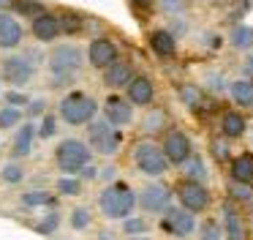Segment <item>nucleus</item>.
<instances>
[{"label":"nucleus","instance_id":"nucleus-16","mask_svg":"<svg viewBox=\"0 0 253 240\" xmlns=\"http://www.w3.org/2000/svg\"><path fill=\"white\" fill-rule=\"evenodd\" d=\"M30 33H33V38L36 41H41V44H49V41H55V38H60V19H57L55 14H49V11H44V14H39V16H33L30 19Z\"/></svg>","mask_w":253,"mask_h":240},{"label":"nucleus","instance_id":"nucleus-13","mask_svg":"<svg viewBox=\"0 0 253 240\" xmlns=\"http://www.w3.org/2000/svg\"><path fill=\"white\" fill-rule=\"evenodd\" d=\"M87 63L93 65L95 71H106L115 60H120L117 58V44L112 41L109 36H98V38H93V41L87 44Z\"/></svg>","mask_w":253,"mask_h":240},{"label":"nucleus","instance_id":"nucleus-22","mask_svg":"<svg viewBox=\"0 0 253 240\" xmlns=\"http://www.w3.org/2000/svg\"><path fill=\"white\" fill-rule=\"evenodd\" d=\"M33 139H36V125L33 123H22V128L17 131V136H14V142H11V156L14 158L30 156V150H33Z\"/></svg>","mask_w":253,"mask_h":240},{"label":"nucleus","instance_id":"nucleus-40","mask_svg":"<svg viewBox=\"0 0 253 240\" xmlns=\"http://www.w3.org/2000/svg\"><path fill=\"white\" fill-rule=\"evenodd\" d=\"M57 229H60V213H46L44 218L39 221V227H36V232H41V235H55Z\"/></svg>","mask_w":253,"mask_h":240},{"label":"nucleus","instance_id":"nucleus-41","mask_svg":"<svg viewBox=\"0 0 253 240\" xmlns=\"http://www.w3.org/2000/svg\"><path fill=\"white\" fill-rule=\"evenodd\" d=\"M229 194H231V199H237V202H253V188L248 183H234V180H231Z\"/></svg>","mask_w":253,"mask_h":240},{"label":"nucleus","instance_id":"nucleus-45","mask_svg":"<svg viewBox=\"0 0 253 240\" xmlns=\"http://www.w3.org/2000/svg\"><path fill=\"white\" fill-rule=\"evenodd\" d=\"M229 139H215L212 142V156L218 158V161H229V145H226Z\"/></svg>","mask_w":253,"mask_h":240},{"label":"nucleus","instance_id":"nucleus-7","mask_svg":"<svg viewBox=\"0 0 253 240\" xmlns=\"http://www.w3.org/2000/svg\"><path fill=\"white\" fill-rule=\"evenodd\" d=\"M133 164H136V169L142 175H147V178H161V175H166V169H169V161H166L164 150L150 139H142L133 147Z\"/></svg>","mask_w":253,"mask_h":240},{"label":"nucleus","instance_id":"nucleus-21","mask_svg":"<svg viewBox=\"0 0 253 240\" xmlns=\"http://www.w3.org/2000/svg\"><path fill=\"white\" fill-rule=\"evenodd\" d=\"M231 180L234 183H253V153H240V156L231 158Z\"/></svg>","mask_w":253,"mask_h":240},{"label":"nucleus","instance_id":"nucleus-4","mask_svg":"<svg viewBox=\"0 0 253 240\" xmlns=\"http://www.w3.org/2000/svg\"><path fill=\"white\" fill-rule=\"evenodd\" d=\"M90 161H93V150L82 139L68 136V139H63L55 147V164L63 175H79V169L87 167Z\"/></svg>","mask_w":253,"mask_h":240},{"label":"nucleus","instance_id":"nucleus-52","mask_svg":"<svg viewBox=\"0 0 253 240\" xmlns=\"http://www.w3.org/2000/svg\"><path fill=\"white\" fill-rule=\"evenodd\" d=\"M11 5V0H0V8H8Z\"/></svg>","mask_w":253,"mask_h":240},{"label":"nucleus","instance_id":"nucleus-25","mask_svg":"<svg viewBox=\"0 0 253 240\" xmlns=\"http://www.w3.org/2000/svg\"><path fill=\"white\" fill-rule=\"evenodd\" d=\"M57 19H60V30L66 33V36H77V33H82L84 25H87V19H84L79 11H71V8H66Z\"/></svg>","mask_w":253,"mask_h":240},{"label":"nucleus","instance_id":"nucleus-49","mask_svg":"<svg viewBox=\"0 0 253 240\" xmlns=\"http://www.w3.org/2000/svg\"><path fill=\"white\" fill-rule=\"evenodd\" d=\"M242 74H245V79L253 82V52H248L245 63H242Z\"/></svg>","mask_w":253,"mask_h":240},{"label":"nucleus","instance_id":"nucleus-20","mask_svg":"<svg viewBox=\"0 0 253 240\" xmlns=\"http://www.w3.org/2000/svg\"><path fill=\"white\" fill-rule=\"evenodd\" d=\"M226 93H229V98L237 104L240 109H251L253 107V82L251 79H234L229 82V87H226Z\"/></svg>","mask_w":253,"mask_h":240},{"label":"nucleus","instance_id":"nucleus-12","mask_svg":"<svg viewBox=\"0 0 253 240\" xmlns=\"http://www.w3.org/2000/svg\"><path fill=\"white\" fill-rule=\"evenodd\" d=\"M101 118L115 128H126L133 123V104L126 96H106V101L101 104Z\"/></svg>","mask_w":253,"mask_h":240},{"label":"nucleus","instance_id":"nucleus-2","mask_svg":"<svg viewBox=\"0 0 253 240\" xmlns=\"http://www.w3.org/2000/svg\"><path fill=\"white\" fill-rule=\"evenodd\" d=\"M98 112H101V104L87 90H71L57 101V118L66 125H74V128L93 123L98 118Z\"/></svg>","mask_w":253,"mask_h":240},{"label":"nucleus","instance_id":"nucleus-50","mask_svg":"<svg viewBox=\"0 0 253 240\" xmlns=\"http://www.w3.org/2000/svg\"><path fill=\"white\" fill-rule=\"evenodd\" d=\"M139 11H153L155 8V0H131Z\"/></svg>","mask_w":253,"mask_h":240},{"label":"nucleus","instance_id":"nucleus-14","mask_svg":"<svg viewBox=\"0 0 253 240\" xmlns=\"http://www.w3.org/2000/svg\"><path fill=\"white\" fill-rule=\"evenodd\" d=\"M126 98L133 107H150L155 101V82L144 74H133V79L126 85Z\"/></svg>","mask_w":253,"mask_h":240},{"label":"nucleus","instance_id":"nucleus-36","mask_svg":"<svg viewBox=\"0 0 253 240\" xmlns=\"http://www.w3.org/2000/svg\"><path fill=\"white\" fill-rule=\"evenodd\" d=\"M123 232H126L128 238H139V235L147 232V221L139 218V216H128V218H123Z\"/></svg>","mask_w":253,"mask_h":240},{"label":"nucleus","instance_id":"nucleus-48","mask_svg":"<svg viewBox=\"0 0 253 240\" xmlns=\"http://www.w3.org/2000/svg\"><path fill=\"white\" fill-rule=\"evenodd\" d=\"M79 175H82L79 180H95V178H98V169H95L93 164H87V167H82V169H79Z\"/></svg>","mask_w":253,"mask_h":240},{"label":"nucleus","instance_id":"nucleus-10","mask_svg":"<svg viewBox=\"0 0 253 240\" xmlns=\"http://www.w3.org/2000/svg\"><path fill=\"white\" fill-rule=\"evenodd\" d=\"M136 205L142 207L144 213H164L166 207L171 205V188L166 183H147L142 191L136 194Z\"/></svg>","mask_w":253,"mask_h":240},{"label":"nucleus","instance_id":"nucleus-15","mask_svg":"<svg viewBox=\"0 0 253 240\" xmlns=\"http://www.w3.org/2000/svg\"><path fill=\"white\" fill-rule=\"evenodd\" d=\"M22 38H25L22 22H19L14 14L0 11V49H17V47H22Z\"/></svg>","mask_w":253,"mask_h":240},{"label":"nucleus","instance_id":"nucleus-31","mask_svg":"<svg viewBox=\"0 0 253 240\" xmlns=\"http://www.w3.org/2000/svg\"><path fill=\"white\" fill-rule=\"evenodd\" d=\"M22 207H44V205H55V196L46 191H25L22 194Z\"/></svg>","mask_w":253,"mask_h":240},{"label":"nucleus","instance_id":"nucleus-6","mask_svg":"<svg viewBox=\"0 0 253 240\" xmlns=\"http://www.w3.org/2000/svg\"><path fill=\"white\" fill-rule=\"evenodd\" d=\"M123 145V131L109 125L104 118L87 123V147L98 156H115Z\"/></svg>","mask_w":253,"mask_h":240},{"label":"nucleus","instance_id":"nucleus-47","mask_svg":"<svg viewBox=\"0 0 253 240\" xmlns=\"http://www.w3.org/2000/svg\"><path fill=\"white\" fill-rule=\"evenodd\" d=\"M253 8V0H234V16H245Z\"/></svg>","mask_w":253,"mask_h":240},{"label":"nucleus","instance_id":"nucleus-39","mask_svg":"<svg viewBox=\"0 0 253 240\" xmlns=\"http://www.w3.org/2000/svg\"><path fill=\"white\" fill-rule=\"evenodd\" d=\"M155 5H158L166 16H182L188 8V0H155Z\"/></svg>","mask_w":253,"mask_h":240},{"label":"nucleus","instance_id":"nucleus-53","mask_svg":"<svg viewBox=\"0 0 253 240\" xmlns=\"http://www.w3.org/2000/svg\"><path fill=\"white\" fill-rule=\"evenodd\" d=\"M251 136H253V131H251Z\"/></svg>","mask_w":253,"mask_h":240},{"label":"nucleus","instance_id":"nucleus-8","mask_svg":"<svg viewBox=\"0 0 253 240\" xmlns=\"http://www.w3.org/2000/svg\"><path fill=\"white\" fill-rule=\"evenodd\" d=\"M161 229L171 238H191L196 232V218L193 213H188L185 207H166L164 210V218H161Z\"/></svg>","mask_w":253,"mask_h":240},{"label":"nucleus","instance_id":"nucleus-46","mask_svg":"<svg viewBox=\"0 0 253 240\" xmlns=\"http://www.w3.org/2000/svg\"><path fill=\"white\" fill-rule=\"evenodd\" d=\"M166 30H169L174 38H180V36H185V33H188V25L180 19V16H171V25L166 27Z\"/></svg>","mask_w":253,"mask_h":240},{"label":"nucleus","instance_id":"nucleus-33","mask_svg":"<svg viewBox=\"0 0 253 240\" xmlns=\"http://www.w3.org/2000/svg\"><path fill=\"white\" fill-rule=\"evenodd\" d=\"M220 238H223V224L215 221V218L202 221V227H199V240H220Z\"/></svg>","mask_w":253,"mask_h":240},{"label":"nucleus","instance_id":"nucleus-18","mask_svg":"<svg viewBox=\"0 0 253 240\" xmlns=\"http://www.w3.org/2000/svg\"><path fill=\"white\" fill-rule=\"evenodd\" d=\"M245 131H248V120L240 109L223 112V118H220V134H223V139H229V142L240 139V136H245Z\"/></svg>","mask_w":253,"mask_h":240},{"label":"nucleus","instance_id":"nucleus-34","mask_svg":"<svg viewBox=\"0 0 253 240\" xmlns=\"http://www.w3.org/2000/svg\"><path fill=\"white\" fill-rule=\"evenodd\" d=\"M204 87H207V93H226V87H229V82H226L223 71H207V76H204Z\"/></svg>","mask_w":253,"mask_h":240},{"label":"nucleus","instance_id":"nucleus-38","mask_svg":"<svg viewBox=\"0 0 253 240\" xmlns=\"http://www.w3.org/2000/svg\"><path fill=\"white\" fill-rule=\"evenodd\" d=\"M90 221H93V216H90L87 207H74V210H71V218H68L71 229H77V232L87 229V227H90Z\"/></svg>","mask_w":253,"mask_h":240},{"label":"nucleus","instance_id":"nucleus-37","mask_svg":"<svg viewBox=\"0 0 253 240\" xmlns=\"http://www.w3.org/2000/svg\"><path fill=\"white\" fill-rule=\"evenodd\" d=\"M22 123V109L17 107H0V128H14Z\"/></svg>","mask_w":253,"mask_h":240},{"label":"nucleus","instance_id":"nucleus-17","mask_svg":"<svg viewBox=\"0 0 253 240\" xmlns=\"http://www.w3.org/2000/svg\"><path fill=\"white\" fill-rule=\"evenodd\" d=\"M131 79H133V65L128 63V60H115V63L104 71V85L109 87V90H120V87H126Z\"/></svg>","mask_w":253,"mask_h":240},{"label":"nucleus","instance_id":"nucleus-32","mask_svg":"<svg viewBox=\"0 0 253 240\" xmlns=\"http://www.w3.org/2000/svg\"><path fill=\"white\" fill-rule=\"evenodd\" d=\"M164 123H166V112H164V109H153V112L144 115L142 131H144V134H155V131L164 128Z\"/></svg>","mask_w":253,"mask_h":240},{"label":"nucleus","instance_id":"nucleus-27","mask_svg":"<svg viewBox=\"0 0 253 240\" xmlns=\"http://www.w3.org/2000/svg\"><path fill=\"white\" fill-rule=\"evenodd\" d=\"M8 8H14L19 16H30V19H33V16L44 14L46 5L39 3V0H11V5H8Z\"/></svg>","mask_w":253,"mask_h":240},{"label":"nucleus","instance_id":"nucleus-29","mask_svg":"<svg viewBox=\"0 0 253 240\" xmlns=\"http://www.w3.org/2000/svg\"><path fill=\"white\" fill-rule=\"evenodd\" d=\"M55 188H57L60 196H79L82 194V180L74 178V175H63V178L55 183Z\"/></svg>","mask_w":253,"mask_h":240},{"label":"nucleus","instance_id":"nucleus-3","mask_svg":"<svg viewBox=\"0 0 253 240\" xmlns=\"http://www.w3.org/2000/svg\"><path fill=\"white\" fill-rule=\"evenodd\" d=\"M98 207H101V213H104V218L123 221V218L133 216V210H136V191L128 183H123V180L109 183L98 194Z\"/></svg>","mask_w":253,"mask_h":240},{"label":"nucleus","instance_id":"nucleus-11","mask_svg":"<svg viewBox=\"0 0 253 240\" xmlns=\"http://www.w3.org/2000/svg\"><path fill=\"white\" fill-rule=\"evenodd\" d=\"M177 199H180V205L185 207L188 213H204L210 207V191L204 183H196V180H182L180 185H177Z\"/></svg>","mask_w":253,"mask_h":240},{"label":"nucleus","instance_id":"nucleus-51","mask_svg":"<svg viewBox=\"0 0 253 240\" xmlns=\"http://www.w3.org/2000/svg\"><path fill=\"white\" fill-rule=\"evenodd\" d=\"M115 167H106V169H101V172H98V178H104V180H115Z\"/></svg>","mask_w":253,"mask_h":240},{"label":"nucleus","instance_id":"nucleus-5","mask_svg":"<svg viewBox=\"0 0 253 240\" xmlns=\"http://www.w3.org/2000/svg\"><path fill=\"white\" fill-rule=\"evenodd\" d=\"M36 71H39V65L30 63L25 52H14L0 60V82H6L17 90H22L25 85H30L36 79Z\"/></svg>","mask_w":253,"mask_h":240},{"label":"nucleus","instance_id":"nucleus-26","mask_svg":"<svg viewBox=\"0 0 253 240\" xmlns=\"http://www.w3.org/2000/svg\"><path fill=\"white\" fill-rule=\"evenodd\" d=\"M180 101L185 104L188 109L199 112V109H202V104H204V93L199 90L196 85H182V87H180Z\"/></svg>","mask_w":253,"mask_h":240},{"label":"nucleus","instance_id":"nucleus-44","mask_svg":"<svg viewBox=\"0 0 253 240\" xmlns=\"http://www.w3.org/2000/svg\"><path fill=\"white\" fill-rule=\"evenodd\" d=\"M204 47L210 49V52H218L220 47H223V36H220V33H204Z\"/></svg>","mask_w":253,"mask_h":240},{"label":"nucleus","instance_id":"nucleus-24","mask_svg":"<svg viewBox=\"0 0 253 240\" xmlns=\"http://www.w3.org/2000/svg\"><path fill=\"white\" fill-rule=\"evenodd\" d=\"M223 232L226 240H245V224L231 205H223Z\"/></svg>","mask_w":253,"mask_h":240},{"label":"nucleus","instance_id":"nucleus-35","mask_svg":"<svg viewBox=\"0 0 253 240\" xmlns=\"http://www.w3.org/2000/svg\"><path fill=\"white\" fill-rule=\"evenodd\" d=\"M57 134V118L55 115H41V123L36 125V136L39 139H52Z\"/></svg>","mask_w":253,"mask_h":240},{"label":"nucleus","instance_id":"nucleus-1","mask_svg":"<svg viewBox=\"0 0 253 240\" xmlns=\"http://www.w3.org/2000/svg\"><path fill=\"white\" fill-rule=\"evenodd\" d=\"M46 68H49L52 85H57V87L71 85L84 68V49L77 47V44H57L49 52Z\"/></svg>","mask_w":253,"mask_h":240},{"label":"nucleus","instance_id":"nucleus-23","mask_svg":"<svg viewBox=\"0 0 253 240\" xmlns=\"http://www.w3.org/2000/svg\"><path fill=\"white\" fill-rule=\"evenodd\" d=\"M229 44L231 49H240V52H253V25L237 22L229 30Z\"/></svg>","mask_w":253,"mask_h":240},{"label":"nucleus","instance_id":"nucleus-19","mask_svg":"<svg viewBox=\"0 0 253 240\" xmlns=\"http://www.w3.org/2000/svg\"><path fill=\"white\" fill-rule=\"evenodd\" d=\"M150 49H153L158 58H174L177 55V38L171 36L166 27H158V30L150 33Z\"/></svg>","mask_w":253,"mask_h":240},{"label":"nucleus","instance_id":"nucleus-30","mask_svg":"<svg viewBox=\"0 0 253 240\" xmlns=\"http://www.w3.org/2000/svg\"><path fill=\"white\" fill-rule=\"evenodd\" d=\"M182 167H185V175H188L185 180H196V183H204V180H207V167H204V161L199 156H191Z\"/></svg>","mask_w":253,"mask_h":240},{"label":"nucleus","instance_id":"nucleus-28","mask_svg":"<svg viewBox=\"0 0 253 240\" xmlns=\"http://www.w3.org/2000/svg\"><path fill=\"white\" fill-rule=\"evenodd\" d=\"M0 180H3V183H8V185L22 183V180H25V167H22V164H17V161L3 164V167H0Z\"/></svg>","mask_w":253,"mask_h":240},{"label":"nucleus","instance_id":"nucleus-9","mask_svg":"<svg viewBox=\"0 0 253 240\" xmlns=\"http://www.w3.org/2000/svg\"><path fill=\"white\" fill-rule=\"evenodd\" d=\"M161 150H164V156H166V161H169V167H171V164H174V167H182V164H185L188 158L193 156L191 136H188L185 131H180V128L166 131Z\"/></svg>","mask_w":253,"mask_h":240},{"label":"nucleus","instance_id":"nucleus-42","mask_svg":"<svg viewBox=\"0 0 253 240\" xmlns=\"http://www.w3.org/2000/svg\"><path fill=\"white\" fill-rule=\"evenodd\" d=\"M3 98H6V107H17V109H25V107H28V101H30L28 93L17 90V87L6 90V93H3Z\"/></svg>","mask_w":253,"mask_h":240},{"label":"nucleus","instance_id":"nucleus-43","mask_svg":"<svg viewBox=\"0 0 253 240\" xmlns=\"http://www.w3.org/2000/svg\"><path fill=\"white\" fill-rule=\"evenodd\" d=\"M22 115H28V118H41V115H46V98H30Z\"/></svg>","mask_w":253,"mask_h":240}]
</instances>
